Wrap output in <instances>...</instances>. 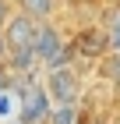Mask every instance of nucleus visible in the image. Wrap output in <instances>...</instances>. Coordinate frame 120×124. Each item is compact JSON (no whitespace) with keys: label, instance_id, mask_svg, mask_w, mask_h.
Listing matches in <instances>:
<instances>
[{"label":"nucleus","instance_id":"f257e3e1","mask_svg":"<svg viewBox=\"0 0 120 124\" xmlns=\"http://www.w3.org/2000/svg\"><path fill=\"white\" fill-rule=\"evenodd\" d=\"M49 106H53V103H49L42 82L25 78V82L18 85V124H46Z\"/></svg>","mask_w":120,"mask_h":124},{"label":"nucleus","instance_id":"f03ea898","mask_svg":"<svg viewBox=\"0 0 120 124\" xmlns=\"http://www.w3.org/2000/svg\"><path fill=\"white\" fill-rule=\"evenodd\" d=\"M42 89H46L49 103H81V92H85L81 75L71 64L67 67H49L46 78H42Z\"/></svg>","mask_w":120,"mask_h":124},{"label":"nucleus","instance_id":"7ed1b4c3","mask_svg":"<svg viewBox=\"0 0 120 124\" xmlns=\"http://www.w3.org/2000/svg\"><path fill=\"white\" fill-rule=\"evenodd\" d=\"M71 46H74V53H78V57H85V60H99V57H106V53H110V36H106V29H102V25H85V29L74 32Z\"/></svg>","mask_w":120,"mask_h":124},{"label":"nucleus","instance_id":"20e7f679","mask_svg":"<svg viewBox=\"0 0 120 124\" xmlns=\"http://www.w3.org/2000/svg\"><path fill=\"white\" fill-rule=\"evenodd\" d=\"M64 32H60V25L56 21H39L35 25V36H32V50H35V57H39V64L46 67V60L53 57V53H60L64 50Z\"/></svg>","mask_w":120,"mask_h":124},{"label":"nucleus","instance_id":"39448f33","mask_svg":"<svg viewBox=\"0 0 120 124\" xmlns=\"http://www.w3.org/2000/svg\"><path fill=\"white\" fill-rule=\"evenodd\" d=\"M35 18H28L21 11H14L7 21H4V39H7V50H21V46H32V36H35Z\"/></svg>","mask_w":120,"mask_h":124},{"label":"nucleus","instance_id":"423d86ee","mask_svg":"<svg viewBox=\"0 0 120 124\" xmlns=\"http://www.w3.org/2000/svg\"><path fill=\"white\" fill-rule=\"evenodd\" d=\"M14 11H21V14H28L35 21H53L56 0H14Z\"/></svg>","mask_w":120,"mask_h":124},{"label":"nucleus","instance_id":"0eeeda50","mask_svg":"<svg viewBox=\"0 0 120 124\" xmlns=\"http://www.w3.org/2000/svg\"><path fill=\"white\" fill-rule=\"evenodd\" d=\"M81 103H53L46 114V124H81Z\"/></svg>","mask_w":120,"mask_h":124},{"label":"nucleus","instance_id":"6e6552de","mask_svg":"<svg viewBox=\"0 0 120 124\" xmlns=\"http://www.w3.org/2000/svg\"><path fill=\"white\" fill-rule=\"evenodd\" d=\"M99 75L120 92V50H110L106 57H99Z\"/></svg>","mask_w":120,"mask_h":124},{"label":"nucleus","instance_id":"1a4fd4ad","mask_svg":"<svg viewBox=\"0 0 120 124\" xmlns=\"http://www.w3.org/2000/svg\"><path fill=\"white\" fill-rule=\"evenodd\" d=\"M102 29H106V36H110V50H120V11L102 25Z\"/></svg>","mask_w":120,"mask_h":124},{"label":"nucleus","instance_id":"9d476101","mask_svg":"<svg viewBox=\"0 0 120 124\" xmlns=\"http://www.w3.org/2000/svg\"><path fill=\"white\" fill-rule=\"evenodd\" d=\"M11 85H14V75H11V67L0 60V92H7Z\"/></svg>","mask_w":120,"mask_h":124},{"label":"nucleus","instance_id":"9b49d317","mask_svg":"<svg viewBox=\"0 0 120 124\" xmlns=\"http://www.w3.org/2000/svg\"><path fill=\"white\" fill-rule=\"evenodd\" d=\"M14 14V0H0V29H4V21Z\"/></svg>","mask_w":120,"mask_h":124},{"label":"nucleus","instance_id":"f8f14e48","mask_svg":"<svg viewBox=\"0 0 120 124\" xmlns=\"http://www.w3.org/2000/svg\"><path fill=\"white\" fill-rule=\"evenodd\" d=\"M7 53L11 50H7V39H4V29H0V60H4V64H7Z\"/></svg>","mask_w":120,"mask_h":124},{"label":"nucleus","instance_id":"ddd939ff","mask_svg":"<svg viewBox=\"0 0 120 124\" xmlns=\"http://www.w3.org/2000/svg\"><path fill=\"white\" fill-rule=\"evenodd\" d=\"M78 4H85V0H78Z\"/></svg>","mask_w":120,"mask_h":124}]
</instances>
